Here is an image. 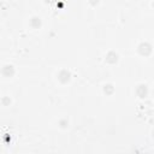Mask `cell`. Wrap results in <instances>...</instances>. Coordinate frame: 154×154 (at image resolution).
Instances as JSON below:
<instances>
[{"label": "cell", "instance_id": "cell-1", "mask_svg": "<svg viewBox=\"0 0 154 154\" xmlns=\"http://www.w3.org/2000/svg\"><path fill=\"white\" fill-rule=\"evenodd\" d=\"M138 51H140V53H141L142 55H148V54L150 53L152 48H150V45H148V43H142V45H140Z\"/></svg>", "mask_w": 154, "mask_h": 154}, {"label": "cell", "instance_id": "cell-2", "mask_svg": "<svg viewBox=\"0 0 154 154\" xmlns=\"http://www.w3.org/2000/svg\"><path fill=\"white\" fill-rule=\"evenodd\" d=\"M2 73H4L5 76H7V77L12 76V75L14 73L13 66H12V65H6V66H4V67H2Z\"/></svg>", "mask_w": 154, "mask_h": 154}, {"label": "cell", "instance_id": "cell-3", "mask_svg": "<svg viewBox=\"0 0 154 154\" xmlns=\"http://www.w3.org/2000/svg\"><path fill=\"white\" fill-rule=\"evenodd\" d=\"M58 78H59L63 83H65V82H67V81L70 79V72H67L66 70H63V71H60Z\"/></svg>", "mask_w": 154, "mask_h": 154}, {"label": "cell", "instance_id": "cell-4", "mask_svg": "<svg viewBox=\"0 0 154 154\" xmlns=\"http://www.w3.org/2000/svg\"><path fill=\"white\" fill-rule=\"evenodd\" d=\"M137 94H138L141 97H144V96L147 95V87L143 85V84L138 85V88H137Z\"/></svg>", "mask_w": 154, "mask_h": 154}, {"label": "cell", "instance_id": "cell-5", "mask_svg": "<svg viewBox=\"0 0 154 154\" xmlns=\"http://www.w3.org/2000/svg\"><path fill=\"white\" fill-rule=\"evenodd\" d=\"M117 58H118V57H117V54H114V53H112V52H111V53H108V54H107L106 60H107V61H109V63H116V61H117Z\"/></svg>", "mask_w": 154, "mask_h": 154}]
</instances>
